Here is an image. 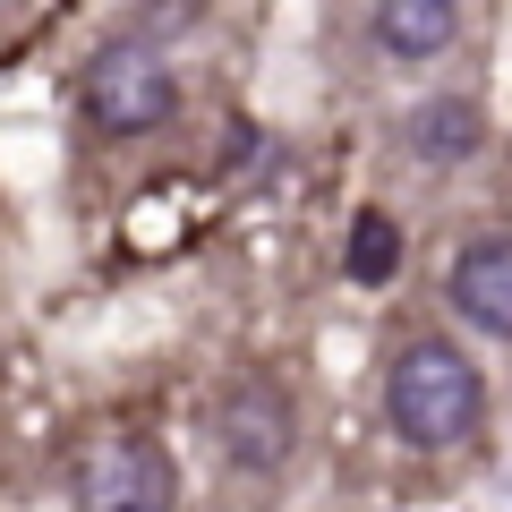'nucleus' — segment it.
Wrapping results in <instances>:
<instances>
[{"label":"nucleus","instance_id":"obj_1","mask_svg":"<svg viewBox=\"0 0 512 512\" xmlns=\"http://www.w3.org/2000/svg\"><path fill=\"white\" fill-rule=\"evenodd\" d=\"M384 419H393V436L410 453H453L487 419V376H478V359L461 342L427 333V342H410L384 367Z\"/></svg>","mask_w":512,"mask_h":512},{"label":"nucleus","instance_id":"obj_2","mask_svg":"<svg viewBox=\"0 0 512 512\" xmlns=\"http://www.w3.org/2000/svg\"><path fill=\"white\" fill-rule=\"evenodd\" d=\"M77 111L94 120V137H154V128L180 120V77L146 35H111L86 52Z\"/></svg>","mask_w":512,"mask_h":512},{"label":"nucleus","instance_id":"obj_3","mask_svg":"<svg viewBox=\"0 0 512 512\" xmlns=\"http://www.w3.org/2000/svg\"><path fill=\"white\" fill-rule=\"evenodd\" d=\"M77 512H180V470L154 436H103L77 453Z\"/></svg>","mask_w":512,"mask_h":512},{"label":"nucleus","instance_id":"obj_4","mask_svg":"<svg viewBox=\"0 0 512 512\" xmlns=\"http://www.w3.org/2000/svg\"><path fill=\"white\" fill-rule=\"evenodd\" d=\"M214 444H222V461L248 470V478L291 470V453H299V402L282 393L274 376L222 384V393H214Z\"/></svg>","mask_w":512,"mask_h":512},{"label":"nucleus","instance_id":"obj_5","mask_svg":"<svg viewBox=\"0 0 512 512\" xmlns=\"http://www.w3.org/2000/svg\"><path fill=\"white\" fill-rule=\"evenodd\" d=\"M444 291H453V308L470 316L478 333L512 342V231H478V239H461V256H453V274H444Z\"/></svg>","mask_w":512,"mask_h":512},{"label":"nucleus","instance_id":"obj_6","mask_svg":"<svg viewBox=\"0 0 512 512\" xmlns=\"http://www.w3.org/2000/svg\"><path fill=\"white\" fill-rule=\"evenodd\" d=\"M367 43L384 60H444L461 43V9L453 0H376L367 9Z\"/></svg>","mask_w":512,"mask_h":512},{"label":"nucleus","instance_id":"obj_7","mask_svg":"<svg viewBox=\"0 0 512 512\" xmlns=\"http://www.w3.org/2000/svg\"><path fill=\"white\" fill-rule=\"evenodd\" d=\"M478 146H487V111L470 94H436V103L410 111V154L419 163H470Z\"/></svg>","mask_w":512,"mask_h":512},{"label":"nucleus","instance_id":"obj_8","mask_svg":"<svg viewBox=\"0 0 512 512\" xmlns=\"http://www.w3.org/2000/svg\"><path fill=\"white\" fill-rule=\"evenodd\" d=\"M342 274L359 282V291H384V282L402 274V222L384 214V205H359V222H350V248H342Z\"/></svg>","mask_w":512,"mask_h":512},{"label":"nucleus","instance_id":"obj_9","mask_svg":"<svg viewBox=\"0 0 512 512\" xmlns=\"http://www.w3.org/2000/svg\"><path fill=\"white\" fill-rule=\"evenodd\" d=\"M0 26H9V9H0Z\"/></svg>","mask_w":512,"mask_h":512}]
</instances>
